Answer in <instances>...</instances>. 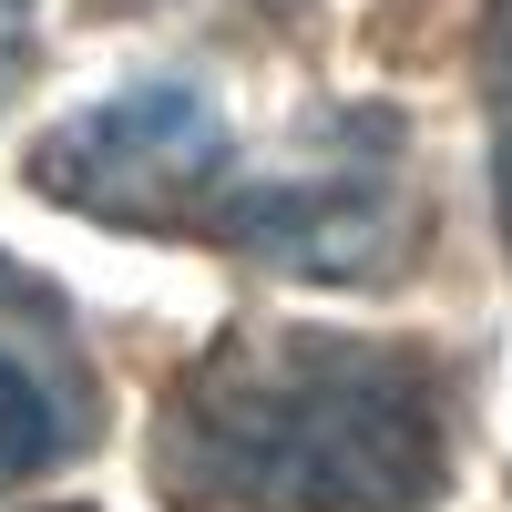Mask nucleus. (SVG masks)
Wrapping results in <instances>:
<instances>
[{"instance_id": "obj_2", "label": "nucleus", "mask_w": 512, "mask_h": 512, "mask_svg": "<svg viewBox=\"0 0 512 512\" xmlns=\"http://www.w3.org/2000/svg\"><path fill=\"white\" fill-rule=\"evenodd\" d=\"M226 246L267 256L287 277H328V287H379L410 246V185H400V123L390 113H349L328 123L318 154L297 175H226L216 195Z\"/></svg>"}, {"instance_id": "obj_1", "label": "nucleus", "mask_w": 512, "mask_h": 512, "mask_svg": "<svg viewBox=\"0 0 512 512\" xmlns=\"http://www.w3.org/2000/svg\"><path fill=\"white\" fill-rule=\"evenodd\" d=\"M154 472L216 512H431L451 482V410L420 349L256 328L175 379Z\"/></svg>"}, {"instance_id": "obj_4", "label": "nucleus", "mask_w": 512, "mask_h": 512, "mask_svg": "<svg viewBox=\"0 0 512 512\" xmlns=\"http://www.w3.org/2000/svg\"><path fill=\"white\" fill-rule=\"evenodd\" d=\"M82 420H93V400H82V379L62 359H41L31 338L0 328V492L52 472L62 451H82Z\"/></svg>"}, {"instance_id": "obj_3", "label": "nucleus", "mask_w": 512, "mask_h": 512, "mask_svg": "<svg viewBox=\"0 0 512 512\" xmlns=\"http://www.w3.org/2000/svg\"><path fill=\"white\" fill-rule=\"evenodd\" d=\"M236 175V134L195 82H134L31 144V185L103 226H205Z\"/></svg>"}, {"instance_id": "obj_5", "label": "nucleus", "mask_w": 512, "mask_h": 512, "mask_svg": "<svg viewBox=\"0 0 512 512\" xmlns=\"http://www.w3.org/2000/svg\"><path fill=\"white\" fill-rule=\"evenodd\" d=\"M482 103H492V205H502V246H512V0L482 11Z\"/></svg>"}, {"instance_id": "obj_6", "label": "nucleus", "mask_w": 512, "mask_h": 512, "mask_svg": "<svg viewBox=\"0 0 512 512\" xmlns=\"http://www.w3.org/2000/svg\"><path fill=\"white\" fill-rule=\"evenodd\" d=\"M21 62H31V0H0V93L21 82Z\"/></svg>"}]
</instances>
